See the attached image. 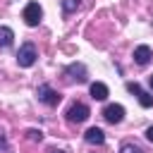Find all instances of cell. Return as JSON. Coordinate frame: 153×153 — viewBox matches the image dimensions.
Wrapping results in <instances>:
<instances>
[{
  "instance_id": "1",
  "label": "cell",
  "mask_w": 153,
  "mask_h": 153,
  "mask_svg": "<svg viewBox=\"0 0 153 153\" xmlns=\"http://www.w3.org/2000/svg\"><path fill=\"white\" fill-rule=\"evenodd\" d=\"M36 98H38L43 105H48V108H57L60 100H62L60 91H55L50 84H41V86L36 88Z\"/></svg>"
},
{
  "instance_id": "2",
  "label": "cell",
  "mask_w": 153,
  "mask_h": 153,
  "mask_svg": "<svg viewBox=\"0 0 153 153\" xmlns=\"http://www.w3.org/2000/svg\"><path fill=\"white\" fill-rule=\"evenodd\" d=\"M36 60H38V50H36V45L29 43V41L22 43V48H19V53H17V65H19V67H33Z\"/></svg>"
},
{
  "instance_id": "3",
  "label": "cell",
  "mask_w": 153,
  "mask_h": 153,
  "mask_svg": "<svg viewBox=\"0 0 153 153\" xmlns=\"http://www.w3.org/2000/svg\"><path fill=\"white\" fill-rule=\"evenodd\" d=\"M88 115H91V110H88L86 103H72V105L67 108V112H65L67 122H72V124H81V122H86Z\"/></svg>"
},
{
  "instance_id": "4",
  "label": "cell",
  "mask_w": 153,
  "mask_h": 153,
  "mask_svg": "<svg viewBox=\"0 0 153 153\" xmlns=\"http://www.w3.org/2000/svg\"><path fill=\"white\" fill-rule=\"evenodd\" d=\"M22 19L26 26H38L41 19H43V10L38 2H26L24 5V12H22Z\"/></svg>"
},
{
  "instance_id": "5",
  "label": "cell",
  "mask_w": 153,
  "mask_h": 153,
  "mask_svg": "<svg viewBox=\"0 0 153 153\" xmlns=\"http://www.w3.org/2000/svg\"><path fill=\"white\" fill-rule=\"evenodd\" d=\"M62 74H65L69 81H76V84H84V81L88 79L86 65H84V62H72V65H67V67L62 69Z\"/></svg>"
},
{
  "instance_id": "6",
  "label": "cell",
  "mask_w": 153,
  "mask_h": 153,
  "mask_svg": "<svg viewBox=\"0 0 153 153\" xmlns=\"http://www.w3.org/2000/svg\"><path fill=\"white\" fill-rule=\"evenodd\" d=\"M127 91L136 96V100H139V105H141V108H153V96H151V93H146L136 81H129V84H127Z\"/></svg>"
},
{
  "instance_id": "7",
  "label": "cell",
  "mask_w": 153,
  "mask_h": 153,
  "mask_svg": "<svg viewBox=\"0 0 153 153\" xmlns=\"http://www.w3.org/2000/svg\"><path fill=\"white\" fill-rule=\"evenodd\" d=\"M103 117H105V122H110V124H120V122L124 120V108H122L120 103H110V105L103 108Z\"/></svg>"
},
{
  "instance_id": "8",
  "label": "cell",
  "mask_w": 153,
  "mask_h": 153,
  "mask_svg": "<svg viewBox=\"0 0 153 153\" xmlns=\"http://www.w3.org/2000/svg\"><path fill=\"white\" fill-rule=\"evenodd\" d=\"M84 141L91 143V146H103V143H105V131H103L100 127H91V129H86Z\"/></svg>"
},
{
  "instance_id": "9",
  "label": "cell",
  "mask_w": 153,
  "mask_h": 153,
  "mask_svg": "<svg viewBox=\"0 0 153 153\" xmlns=\"http://www.w3.org/2000/svg\"><path fill=\"white\" fill-rule=\"evenodd\" d=\"M151 57H153V53H151L148 45H136V48H134V62H136V65L146 67V65L151 62Z\"/></svg>"
},
{
  "instance_id": "10",
  "label": "cell",
  "mask_w": 153,
  "mask_h": 153,
  "mask_svg": "<svg viewBox=\"0 0 153 153\" xmlns=\"http://www.w3.org/2000/svg\"><path fill=\"white\" fill-rule=\"evenodd\" d=\"M108 96H110V91H108V86L103 81H93L91 84V98L93 100H105Z\"/></svg>"
},
{
  "instance_id": "11",
  "label": "cell",
  "mask_w": 153,
  "mask_h": 153,
  "mask_svg": "<svg viewBox=\"0 0 153 153\" xmlns=\"http://www.w3.org/2000/svg\"><path fill=\"white\" fill-rule=\"evenodd\" d=\"M14 43V31L10 26H0V48H10Z\"/></svg>"
},
{
  "instance_id": "12",
  "label": "cell",
  "mask_w": 153,
  "mask_h": 153,
  "mask_svg": "<svg viewBox=\"0 0 153 153\" xmlns=\"http://www.w3.org/2000/svg\"><path fill=\"white\" fill-rule=\"evenodd\" d=\"M81 7V0H62V12L65 14H72Z\"/></svg>"
},
{
  "instance_id": "13",
  "label": "cell",
  "mask_w": 153,
  "mask_h": 153,
  "mask_svg": "<svg viewBox=\"0 0 153 153\" xmlns=\"http://www.w3.org/2000/svg\"><path fill=\"white\" fill-rule=\"evenodd\" d=\"M120 153H143V148L136 146L134 141H124V143L120 146Z\"/></svg>"
},
{
  "instance_id": "14",
  "label": "cell",
  "mask_w": 153,
  "mask_h": 153,
  "mask_svg": "<svg viewBox=\"0 0 153 153\" xmlns=\"http://www.w3.org/2000/svg\"><path fill=\"white\" fill-rule=\"evenodd\" d=\"M26 139L29 141H43V131L41 129H26Z\"/></svg>"
},
{
  "instance_id": "15",
  "label": "cell",
  "mask_w": 153,
  "mask_h": 153,
  "mask_svg": "<svg viewBox=\"0 0 153 153\" xmlns=\"http://www.w3.org/2000/svg\"><path fill=\"white\" fill-rule=\"evenodd\" d=\"M0 153H10V143H7V134L0 127Z\"/></svg>"
},
{
  "instance_id": "16",
  "label": "cell",
  "mask_w": 153,
  "mask_h": 153,
  "mask_svg": "<svg viewBox=\"0 0 153 153\" xmlns=\"http://www.w3.org/2000/svg\"><path fill=\"white\" fill-rule=\"evenodd\" d=\"M146 139H148V141H151V143H153V124H151V127H148V129H146Z\"/></svg>"
},
{
  "instance_id": "17",
  "label": "cell",
  "mask_w": 153,
  "mask_h": 153,
  "mask_svg": "<svg viewBox=\"0 0 153 153\" xmlns=\"http://www.w3.org/2000/svg\"><path fill=\"white\" fill-rule=\"evenodd\" d=\"M50 153H65V151H60V148H53V151H50Z\"/></svg>"
},
{
  "instance_id": "18",
  "label": "cell",
  "mask_w": 153,
  "mask_h": 153,
  "mask_svg": "<svg viewBox=\"0 0 153 153\" xmlns=\"http://www.w3.org/2000/svg\"><path fill=\"white\" fill-rule=\"evenodd\" d=\"M148 84H151V88H153V74H151V79H148Z\"/></svg>"
}]
</instances>
